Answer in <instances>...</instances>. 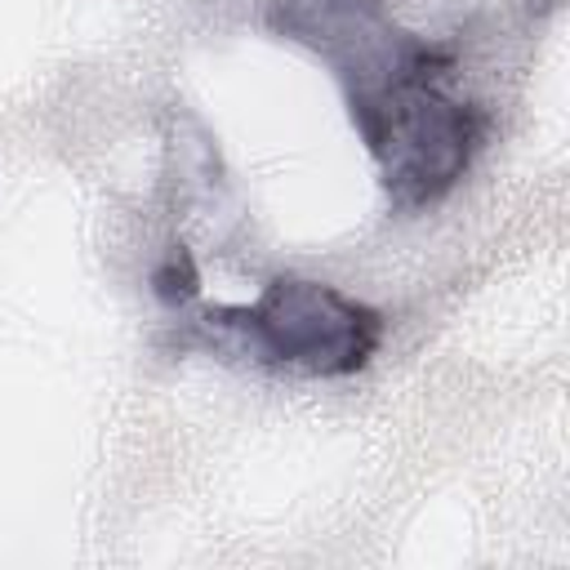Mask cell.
<instances>
[{
	"label": "cell",
	"mask_w": 570,
	"mask_h": 570,
	"mask_svg": "<svg viewBox=\"0 0 570 570\" xmlns=\"http://www.w3.org/2000/svg\"><path fill=\"white\" fill-rule=\"evenodd\" d=\"M454 58L428 40H410L387 67L347 85L352 120L379 160L383 187L396 205L441 200L472 165L485 116L441 89Z\"/></svg>",
	"instance_id": "obj_1"
},
{
	"label": "cell",
	"mask_w": 570,
	"mask_h": 570,
	"mask_svg": "<svg viewBox=\"0 0 570 570\" xmlns=\"http://www.w3.org/2000/svg\"><path fill=\"white\" fill-rule=\"evenodd\" d=\"M205 325L232 334L245 356L321 379L356 374L383 338V316L374 307L298 276L272 281L249 307H209Z\"/></svg>",
	"instance_id": "obj_2"
}]
</instances>
